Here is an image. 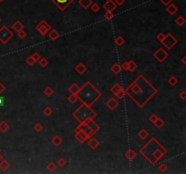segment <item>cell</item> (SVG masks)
<instances>
[{
    "label": "cell",
    "instance_id": "cell-33",
    "mask_svg": "<svg viewBox=\"0 0 186 174\" xmlns=\"http://www.w3.org/2000/svg\"><path fill=\"white\" fill-rule=\"evenodd\" d=\"M44 94L46 97H51L54 94V90H53L52 87H50V86L46 87V89L44 90Z\"/></svg>",
    "mask_w": 186,
    "mask_h": 174
},
{
    "label": "cell",
    "instance_id": "cell-9",
    "mask_svg": "<svg viewBox=\"0 0 186 174\" xmlns=\"http://www.w3.org/2000/svg\"><path fill=\"white\" fill-rule=\"evenodd\" d=\"M60 11H65L74 0H50Z\"/></svg>",
    "mask_w": 186,
    "mask_h": 174
},
{
    "label": "cell",
    "instance_id": "cell-31",
    "mask_svg": "<svg viewBox=\"0 0 186 174\" xmlns=\"http://www.w3.org/2000/svg\"><path fill=\"white\" fill-rule=\"evenodd\" d=\"M114 43H115V45L117 46H122L125 45V38H123V36H117L116 38L114 39Z\"/></svg>",
    "mask_w": 186,
    "mask_h": 174
},
{
    "label": "cell",
    "instance_id": "cell-17",
    "mask_svg": "<svg viewBox=\"0 0 186 174\" xmlns=\"http://www.w3.org/2000/svg\"><path fill=\"white\" fill-rule=\"evenodd\" d=\"M87 144H88L90 149H92V150H95V149L100 145V142H99L95 138H94V136H93V137L88 139Z\"/></svg>",
    "mask_w": 186,
    "mask_h": 174
},
{
    "label": "cell",
    "instance_id": "cell-18",
    "mask_svg": "<svg viewBox=\"0 0 186 174\" xmlns=\"http://www.w3.org/2000/svg\"><path fill=\"white\" fill-rule=\"evenodd\" d=\"M48 37H49V39H51L52 41H55L60 37V33L55 29H51L48 32Z\"/></svg>",
    "mask_w": 186,
    "mask_h": 174
},
{
    "label": "cell",
    "instance_id": "cell-46",
    "mask_svg": "<svg viewBox=\"0 0 186 174\" xmlns=\"http://www.w3.org/2000/svg\"><path fill=\"white\" fill-rule=\"evenodd\" d=\"M115 96H116V98L117 99H119V100H122V99H123V97L125 96V90L123 89H122V90H120L117 94H115Z\"/></svg>",
    "mask_w": 186,
    "mask_h": 174
},
{
    "label": "cell",
    "instance_id": "cell-44",
    "mask_svg": "<svg viewBox=\"0 0 186 174\" xmlns=\"http://www.w3.org/2000/svg\"><path fill=\"white\" fill-rule=\"evenodd\" d=\"M16 34H17V36L19 37L20 39H25L27 37V32L25 30H20V31H18V32H16Z\"/></svg>",
    "mask_w": 186,
    "mask_h": 174
},
{
    "label": "cell",
    "instance_id": "cell-32",
    "mask_svg": "<svg viewBox=\"0 0 186 174\" xmlns=\"http://www.w3.org/2000/svg\"><path fill=\"white\" fill-rule=\"evenodd\" d=\"M154 125H155V127L157 128V129H161L162 128L164 125V121L162 119V118H160V117H158L157 118V120L154 122Z\"/></svg>",
    "mask_w": 186,
    "mask_h": 174
},
{
    "label": "cell",
    "instance_id": "cell-35",
    "mask_svg": "<svg viewBox=\"0 0 186 174\" xmlns=\"http://www.w3.org/2000/svg\"><path fill=\"white\" fill-rule=\"evenodd\" d=\"M43 114L46 117H49L53 114V109L50 106H46L44 110H43Z\"/></svg>",
    "mask_w": 186,
    "mask_h": 174
},
{
    "label": "cell",
    "instance_id": "cell-34",
    "mask_svg": "<svg viewBox=\"0 0 186 174\" xmlns=\"http://www.w3.org/2000/svg\"><path fill=\"white\" fill-rule=\"evenodd\" d=\"M67 101L69 102L70 103H72V104H74V103H76L77 101H78V96H77V94H70L69 96L67 97Z\"/></svg>",
    "mask_w": 186,
    "mask_h": 174
},
{
    "label": "cell",
    "instance_id": "cell-47",
    "mask_svg": "<svg viewBox=\"0 0 186 174\" xmlns=\"http://www.w3.org/2000/svg\"><path fill=\"white\" fill-rule=\"evenodd\" d=\"M32 55V57H33V59L35 60V63H37V62H38L39 60H40V58H41V56H40V54L37 53V52H35L33 54H31Z\"/></svg>",
    "mask_w": 186,
    "mask_h": 174
},
{
    "label": "cell",
    "instance_id": "cell-51",
    "mask_svg": "<svg viewBox=\"0 0 186 174\" xmlns=\"http://www.w3.org/2000/svg\"><path fill=\"white\" fill-rule=\"evenodd\" d=\"M179 97L181 98L183 101H184L185 99H186V92H185L184 90H183V91L179 94Z\"/></svg>",
    "mask_w": 186,
    "mask_h": 174
},
{
    "label": "cell",
    "instance_id": "cell-12",
    "mask_svg": "<svg viewBox=\"0 0 186 174\" xmlns=\"http://www.w3.org/2000/svg\"><path fill=\"white\" fill-rule=\"evenodd\" d=\"M117 7L116 4L113 0H106V2H104L103 5V8L105 11H109V12H114Z\"/></svg>",
    "mask_w": 186,
    "mask_h": 174
},
{
    "label": "cell",
    "instance_id": "cell-20",
    "mask_svg": "<svg viewBox=\"0 0 186 174\" xmlns=\"http://www.w3.org/2000/svg\"><path fill=\"white\" fill-rule=\"evenodd\" d=\"M51 142H52V144L54 146L59 147L62 143H63V139H62L59 135H55V136H54V137L52 138Z\"/></svg>",
    "mask_w": 186,
    "mask_h": 174
},
{
    "label": "cell",
    "instance_id": "cell-43",
    "mask_svg": "<svg viewBox=\"0 0 186 174\" xmlns=\"http://www.w3.org/2000/svg\"><path fill=\"white\" fill-rule=\"evenodd\" d=\"M158 170L161 172H166L167 171H168V166H167L165 163H161L158 165Z\"/></svg>",
    "mask_w": 186,
    "mask_h": 174
},
{
    "label": "cell",
    "instance_id": "cell-49",
    "mask_svg": "<svg viewBox=\"0 0 186 174\" xmlns=\"http://www.w3.org/2000/svg\"><path fill=\"white\" fill-rule=\"evenodd\" d=\"M164 37H165V35H164V33H162V32L159 33V34L156 35V38H157V40H158V41H160V42H162V41L164 39Z\"/></svg>",
    "mask_w": 186,
    "mask_h": 174
},
{
    "label": "cell",
    "instance_id": "cell-24",
    "mask_svg": "<svg viewBox=\"0 0 186 174\" xmlns=\"http://www.w3.org/2000/svg\"><path fill=\"white\" fill-rule=\"evenodd\" d=\"M68 91L70 92V94H78V92L80 91V87L76 84H72L70 86H69V88H68Z\"/></svg>",
    "mask_w": 186,
    "mask_h": 174
},
{
    "label": "cell",
    "instance_id": "cell-54",
    "mask_svg": "<svg viewBox=\"0 0 186 174\" xmlns=\"http://www.w3.org/2000/svg\"><path fill=\"white\" fill-rule=\"evenodd\" d=\"M125 0H114V3L116 4V5H122L125 4Z\"/></svg>",
    "mask_w": 186,
    "mask_h": 174
},
{
    "label": "cell",
    "instance_id": "cell-57",
    "mask_svg": "<svg viewBox=\"0 0 186 174\" xmlns=\"http://www.w3.org/2000/svg\"><path fill=\"white\" fill-rule=\"evenodd\" d=\"M3 159H4V158H3V155H2L1 153H0V161H1Z\"/></svg>",
    "mask_w": 186,
    "mask_h": 174
},
{
    "label": "cell",
    "instance_id": "cell-58",
    "mask_svg": "<svg viewBox=\"0 0 186 174\" xmlns=\"http://www.w3.org/2000/svg\"><path fill=\"white\" fill-rule=\"evenodd\" d=\"M5 1V0H0V3H3Z\"/></svg>",
    "mask_w": 186,
    "mask_h": 174
},
{
    "label": "cell",
    "instance_id": "cell-23",
    "mask_svg": "<svg viewBox=\"0 0 186 174\" xmlns=\"http://www.w3.org/2000/svg\"><path fill=\"white\" fill-rule=\"evenodd\" d=\"M9 129H10V125L5 121H2L0 122V132L2 133H5Z\"/></svg>",
    "mask_w": 186,
    "mask_h": 174
},
{
    "label": "cell",
    "instance_id": "cell-52",
    "mask_svg": "<svg viewBox=\"0 0 186 174\" xmlns=\"http://www.w3.org/2000/svg\"><path fill=\"white\" fill-rule=\"evenodd\" d=\"M5 91V86L0 82V95H1Z\"/></svg>",
    "mask_w": 186,
    "mask_h": 174
},
{
    "label": "cell",
    "instance_id": "cell-2",
    "mask_svg": "<svg viewBox=\"0 0 186 174\" xmlns=\"http://www.w3.org/2000/svg\"><path fill=\"white\" fill-rule=\"evenodd\" d=\"M139 152L142 157L146 159L148 162H150L151 165L154 166L165 154H167V150L156 138L153 137L144 146L140 149Z\"/></svg>",
    "mask_w": 186,
    "mask_h": 174
},
{
    "label": "cell",
    "instance_id": "cell-55",
    "mask_svg": "<svg viewBox=\"0 0 186 174\" xmlns=\"http://www.w3.org/2000/svg\"><path fill=\"white\" fill-rule=\"evenodd\" d=\"M182 63L183 65H186V55H183V58H182Z\"/></svg>",
    "mask_w": 186,
    "mask_h": 174
},
{
    "label": "cell",
    "instance_id": "cell-11",
    "mask_svg": "<svg viewBox=\"0 0 186 174\" xmlns=\"http://www.w3.org/2000/svg\"><path fill=\"white\" fill-rule=\"evenodd\" d=\"M77 128H79L80 130H82L83 132L87 135V137H88V139L89 138H91V137H93V136L95 135V133H93V130L90 129V127L87 125V124L85 123V122H81L79 124V125L77 126Z\"/></svg>",
    "mask_w": 186,
    "mask_h": 174
},
{
    "label": "cell",
    "instance_id": "cell-48",
    "mask_svg": "<svg viewBox=\"0 0 186 174\" xmlns=\"http://www.w3.org/2000/svg\"><path fill=\"white\" fill-rule=\"evenodd\" d=\"M157 115H155L154 114H151L150 116H149V121H150L152 123H154V122H155L156 120H157Z\"/></svg>",
    "mask_w": 186,
    "mask_h": 174
},
{
    "label": "cell",
    "instance_id": "cell-5",
    "mask_svg": "<svg viewBox=\"0 0 186 174\" xmlns=\"http://www.w3.org/2000/svg\"><path fill=\"white\" fill-rule=\"evenodd\" d=\"M13 37H14V33L7 26L1 27V28H0V42L3 45L7 43Z\"/></svg>",
    "mask_w": 186,
    "mask_h": 174
},
{
    "label": "cell",
    "instance_id": "cell-16",
    "mask_svg": "<svg viewBox=\"0 0 186 174\" xmlns=\"http://www.w3.org/2000/svg\"><path fill=\"white\" fill-rule=\"evenodd\" d=\"M166 11H167V13H168L169 15L173 16V15H175V14L177 13L178 7H176V5H175L174 4L170 3L169 5H166Z\"/></svg>",
    "mask_w": 186,
    "mask_h": 174
},
{
    "label": "cell",
    "instance_id": "cell-53",
    "mask_svg": "<svg viewBox=\"0 0 186 174\" xmlns=\"http://www.w3.org/2000/svg\"><path fill=\"white\" fill-rule=\"evenodd\" d=\"M159 1H160L161 3H162L163 5H169L170 3H172V0H159Z\"/></svg>",
    "mask_w": 186,
    "mask_h": 174
},
{
    "label": "cell",
    "instance_id": "cell-21",
    "mask_svg": "<svg viewBox=\"0 0 186 174\" xmlns=\"http://www.w3.org/2000/svg\"><path fill=\"white\" fill-rule=\"evenodd\" d=\"M125 157L128 160H133L136 158V152L134 150H132V149H129V150L125 153Z\"/></svg>",
    "mask_w": 186,
    "mask_h": 174
},
{
    "label": "cell",
    "instance_id": "cell-4",
    "mask_svg": "<svg viewBox=\"0 0 186 174\" xmlns=\"http://www.w3.org/2000/svg\"><path fill=\"white\" fill-rule=\"evenodd\" d=\"M73 117L79 123L84 122L89 119H95L97 116L96 111L92 108V106H88L82 103V104L72 114Z\"/></svg>",
    "mask_w": 186,
    "mask_h": 174
},
{
    "label": "cell",
    "instance_id": "cell-14",
    "mask_svg": "<svg viewBox=\"0 0 186 174\" xmlns=\"http://www.w3.org/2000/svg\"><path fill=\"white\" fill-rule=\"evenodd\" d=\"M85 123L87 124V125L90 127V129L93 130V133H94L95 134L97 133V132H99L100 130V126L98 125V124L94 121V119H89V120H87L85 122Z\"/></svg>",
    "mask_w": 186,
    "mask_h": 174
},
{
    "label": "cell",
    "instance_id": "cell-15",
    "mask_svg": "<svg viewBox=\"0 0 186 174\" xmlns=\"http://www.w3.org/2000/svg\"><path fill=\"white\" fill-rule=\"evenodd\" d=\"M74 71L77 73H79L80 75L84 74L86 71H87V66L83 63H79L76 66H74Z\"/></svg>",
    "mask_w": 186,
    "mask_h": 174
},
{
    "label": "cell",
    "instance_id": "cell-8",
    "mask_svg": "<svg viewBox=\"0 0 186 174\" xmlns=\"http://www.w3.org/2000/svg\"><path fill=\"white\" fill-rule=\"evenodd\" d=\"M153 56L155 58L159 63H164V62L169 57V54L167 52L164 48L163 47H160L158 48L157 50L153 53Z\"/></svg>",
    "mask_w": 186,
    "mask_h": 174
},
{
    "label": "cell",
    "instance_id": "cell-37",
    "mask_svg": "<svg viewBox=\"0 0 186 174\" xmlns=\"http://www.w3.org/2000/svg\"><path fill=\"white\" fill-rule=\"evenodd\" d=\"M179 83V80L178 78H176L175 76H172L168 79V84L171 85V86H175L177 84Z\"/></svg>",
    "mask_w": 186,
    "mask_h": 174
},
{
    "label": "cell",
    "instance_id": "cell-45",
    "mask_svg": "<svg viewBox=\"0 0 186 174\" xmlns=\"http://www.w3.org/2000/svg\"><path fill=\"white\" fill-rule=\"evenodd\" d=\"M43 128H44V127H43V125L40 122H37L34 125V130H35V132H36V133H41Z\"/></svg>",
    "mask_w": 186,
    "mask_h": 174
},
{
    "label": "cell",
    "instance_id": "cell-1",
    "mask_svg": "<svg viewBox=\"0 0 186 174\" xmlns=\"http://www.w3.org/2000/svg\"><path fill=\"white\" fill-rule=\"evenodd\" d=\"M125 92L139 108H142L156 95L158 90L142 74H140L125 90Z\"/></svg>",
    "mask_w": 186,
    "mask_h": 174
},
{
    "label": "cell",
    "instance_id": "cell-40",
    "mask_svg": "<svg viewBox=\"0 0 186 174\" xmlns=\"http://www.w3.org/2000/svg\"><path fill=\"white\" fill-rule=\"evenodd\" d=\"M90 8L94 13H97V12L101 9V7L97 3H92V5H90Z\"/></svg>",
    "mask_w": 186,
    "mask_h": 174
},
{
    "label": "cell",
    "instance_id": "cell-30",
    "mask_svg": "<svg viewBox=\"0 0 186 174\" xmlns=\"http://www.w3.org/2000/svg\"><path fill=\"white\" fill-rule=\"evenodd\" d=\"M148 135L149 133L145 129H142L140 132H138V137L142 140H145L148 137Z\"/></svg>",
    "mask_w": 186,
    "mask_h": 174
},
{
    "label": "cell",
    "instance_id": "cell-36",
    "mask_svg": "<svg viewBox=\"0 0 186 174\" xmlns=\"http://www.w3.org/2000/svg\"><path fill=\"white\" fill-rule=\"evenodd\" d=\"M47 170L50 171V172H54V171H55V170L57 169V165L55 164V162H53V161H51V162H49L48 164H47Z\"/></svg>",
    "mask_w": 186,
    "mask_h": 174
},
{
    "label": "cell",
    "instance_id": "cell-42",
    "mask_svg": "<svg viewBox=\"0 0 186 174\" xmlns=\"http://www.w3.org/2000/svg\"><path fill=\"white\" fill-rule=\"evenodd\" d=\"M26 63H27L29 66H33V65L35 64V60L33 59L32 55H28V56L27 57V59H26Z\"/></svg>",
    "mask_w": 186,
    "mask_h": 174
},
{
    "label": "cell",
    "instance_id": "cell-7",
    "mask_svg": "<svg viewBox=\"0 0 186 174\" xmlns=\"http://www.w3.org/2000/svg\"><path fill=\"white\" fill-rule=\"evenodd\" d=\"M35 30L38 32L41 35L45 36L49 31L51 30V26L49 24L46 20H41L38 24L35 26Z\"/></svg>",
    "mask_w": 186,
    "mask_h": 174
},
{
    "label": "cell",
    "instance_id": "cell-29",
    "mask_svg": "<svg viewBox=\"0 0 186 174\" xmlns=\"http://www.w3.org/2000/svg\"><path fill=\"white\" fill-rule=\"evenodd\" d=\"M123 88H122V86L119 84H114L113 86L111 87V89H110V91L113 92V94L115 95L117 92H118L120 90H122Z\"/></svg>",
    "mask_w": 186,
    "mask_h": 174
},
{
    "label": "cell",
    "instance_id": "cell-56",
    "mask_svg": "<svg viewBox=\"0 0 186 174\" xmlns=\"http://www.w3.org/2000/svg\"><path fill=\"white\" fill-rule=\"evenodd\" d=\"M3 103H4V102H3V99H2V98H0V106H2V105L4 104Z\"/></svg>",
    "mask_w": 186,
    "mask_h": 174
},
{
    "label": "cell",
    "instance_id": "cell-6",
    "mask_svg": "<svg viewBox=\"0 0 186 174\" xmlns=\"http://www.w3.org/2000/svg\"><path fill=\"white\" fill-rule=\"evenodd\" d=\"M161 43H162V45L164 46V47L167 49V50H171V49H172L175 46V45L178 43V41L171 33H168L167 35H165L164 39Z\"/></svg>",
    "mask_w": 186,
    "mask_h": 174
},
{
    "label": "cell",
    "instance_id": "cell-41",
    "mask_svg": "<svg viewBox=\"0 0 186 174\" xmlns=\"http://www.w3.org/2000/svg\"><path fill=\"white\" fill-rule=\"evenodd\" d=\"M104 18L106 19L107 21H111L112 19L114 18V14H113V12H109V11H106L105 12V14L104 15Z\"/></svg>",
    "mask_w": 186,
    "mask_h": 174
},
{
    "label": "cell",
    "instance_id": "cell-19",
    "mask_svg": "<svg viewBox=\"0 0 186 174\" xmlns=\"http://www.w3.org/2000/svg\"><path fill=\"white\" fill-rule=\"evenodd\" d=\"M10 167H11V164L7 160L3 159L1 161H0V170H1L2 171H4V172L7 171L10 169Z\"/></svg>",
    "mask_w": 186,
    "mask_h": 174
},
{
    "label": "cell",
    "instance_id": "cell-59",
    "mask_svg": "<svg viewBox=\"0 0 186 174\" xmlns=\"http://www.w3.org/2000/svg\"><path fill=\"white\" fill-rule=\"evenodd\" d=\"M0 22H1V18H0Z\"/></svg>",
    "mask_w": 186,
    "mask_h": 174
},
{
    "label": "cell",
    "instance_id": "cell-39",
    "mask_svg": "<svg viewBox=\"0 0 186 174\" xmlns=\"http://www.w3.org/2000/svg\"><path fill=\"white\" fill-rule=\"evenodd\" d=\"M67 164V160L65 159V158H60L58 160H57V166L60 167V168H65Z\"/></svg>",
    "mask_w": 186,
    "mask_h": 174
},
{
    "label": "cell",
    "instance_id": "cell-38",
    "mask_svg": "<svg viewBox=\"0 0 186 174\" xmlns=\"http://www.w3.org/2000/svg\"><path fill=\"white\" fill-rule=\"evenodd\" d=\"M38 63H39V65H40L41 67L45 68V67H46V66L48 65L49 62H48V60H47L46 58H45V57H41V58H40V60L38 61Z\"/></svg>",
    "mask_w": 186,
    "mask_h": 174
},
{
    "label": "cell",
    "instance_id": "cell-26",
    "mask_svg": "<svg viewBox=\"0 0 186 174\" xmlns=\"http://www.w3.org/2000/svg\"><path fill=\"white\" fill-rule=\"evenodd\" d=\"M12 29L15 30L16 32H18V31L24 29V24L22 22H20L19 20H17L13 24V26H12Z\"/></svg>",
    "mask_w": 186,
    "mask_h": 174
},
{
    "label": "cell",
    "instance_id": "cell-28",
    "mask_svg": "<svg viewBox=\"0 0 186 174\" xmlns=\"http://www.w3.org/2000/svg\"><path fill=\"white\" fill-rule=\"evenodd\" d=\"M137 67H138L137 64H136L134 60H130L128 62V71L129 72H134V70H136Z\"/></svg>",
    "mask_w": 186,
    "mask_h": 174
},
{
    "label": "cell",
    "instance_id": "cell-10",
    "mask_svg": "<svg viewBox=\"0 0 186 174\" xmlns=\"http://www.w3.org/2000/svg\"><path fill=\"white\" fill-rule=\"evenodd\" d=\"M74 137H76V139L80 142V143H84V142L88 139L87 135H86L82 130H80L77 127L74 130Z\"/></svg>",
    "mask_w": 186,
    "mask_h": 174
},
{
    "label": "cell",
    "instance_id": "cell-27",
    "mask_svg": "<svg viewBox=\"0 0 186 174\" xmlns=\"http://www.w3.org/2000/svg\"><path fill=\"white\" fill-rule=\"evenodd\" d=\"M175 23L179 27H182L184 26V24L186 23V20L183 16H179L175 19Z\"/></svg>",
    "mask_w": 186,
    "mask_h": 174
},
{
    "label": "cell",
    "instance_id": "cell-3",
    "mask_svg": "<svg viewBox=\"0 0 186 174\" xmlns=\"http://www.w3.org/2000/svg\"><path fill=\"white\" fill-rule=\"evenodd\" d=\"M77 96L79 101H81L83 103L88 105V106H92L103 96V94L90 81H86L84 84L80 87V91L78 92Z\"/></svg>",
    "mask_w": 186,
    "mask_h": 174
},
{
    "label": "cell",
    "instance_id": "cell-13",
    "mask_svg": "<svg viewBox=\"0 0 186 174\" xmlns=\"http://www.w3.org/2000/svg\"><path fill=\"white\" fill-rule=\"evenodd\" d=\"M118 105H119V103H118V101L116 100L115 98H114V97H111L109 100L105 103V106H106L109 110H111V111H114V110H115L117 107H118Z\"/></svg>",
    "mask_w": 186,
    "mask_h": 174
},
{
    "label": "cell",
    "instance_id": "cell-50",
    "mask_svg": "<svg viewBox=\"0 0 186 174\" xmlns=\"http://www.w3.org/2000/svg\"><path fill=\"white\" fill-rule=\"evenodd\" d=\"M121 68L125 71H128V61H125L121 65Z\"/></svg>",
    "mask_w": 186,
    "mask_h": 174
},
{
    "label": "cell",
    "instance_id": "cell-22",
    "mask_svg": "<svg viewBox=\"0 0 186 174\" xmlns=\"http://www.w3.org/2000/svg\"><path fill=\"white\" fill-rule=\"evenodd\" d=\"M111 72L113 73L114 74H115V75H118V74L121 73V70H122V68H121V65L118 64V63H115L114 65H113L111 66Z\"/></svg>",
    "mask_w": 186,
    "mask_h": 174
},
{
    "label": "cell",
    "instance_id": "cell-25",
    "mask_svg": "<svg viewBox=\"0 0 186 174\" xmlns=\"http://www.w3.org/2000/svg\"><path fill=\"white\" fill-rule=\"evenodd\" d=\"M93 1L92 0H79L78 1V4L81 5V7L84 8V9H87L90 7V5H92Z\"/></svg>",
    "mask_w": 186,
    "mask_h": 174
}]
</instances>
